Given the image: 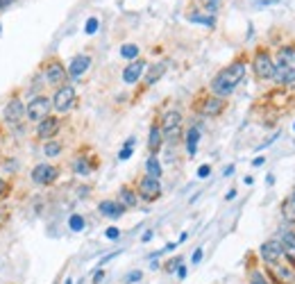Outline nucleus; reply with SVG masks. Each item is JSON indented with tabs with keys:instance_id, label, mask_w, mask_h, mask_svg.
Masks as SVG:
<instances>
[{
	"instance_id": "f257e3e1",
	"label": "nucleus",
	"mask_w": 295,
	"mask_h": 284,
	"mask_svg": "<svg viewBox=\"0 0 295 284\" xmlns=\"http://www.w3.org/2000/svg\"><path fill=\"white\" fill-rule=\"evenodd\" d=\"M245 68H247V55H239L234 62H229L225 68H220L214 75V80L209 82V91L218 98H229L234 93V89L239 87V82L245 77Z\"/></svg>"
},
{
	"instance_id": "f03ea898",
	"label": "nucleus",
	"mask_w": 295,
	"mask_h": 284,
	"mask_svg": "<svg viewBox=\"0 0 295 284\" xmlns=\"http://www.w3.org/2000/svg\"><path fill=\"white\" fill-rule=\"evenodd\" d=\"M191 109L198 116L218 118V116H223L225 109H227V98H218V96H214L209 89H202V91H198L196 98H193Z\"/></svg>"
},
{
	"instance_id": "7ed1b4c3",
	"label": "nucleus",
	"mask_w": 295,
	"mask_h": 284,
	"mask_svg": "<svg viewBox=\"0 0 295 284\" xmlns=\"http://www.w3.org/2000/svg\"><path fill=\"white\" fill-rule=\"evenodd\" d=\"M161 132H164V144L177 146L184 139V116L180 109H168L161 116Z\"/></svg>"
},
{
	"instance_id": "20e7f679",
	"label": "nucleus",
	"mask_w": 295,
	"mask_h": 284,
	"mask_svg": "<svg viewBox=\"0 0 295 284\" xmlns=\"http://www.w3.org/2000/svg\"><path fill=\"white\" fill-rule=\"evenodd\" d=\"M41 73H44L46 82L50 84V87L59 89L64 87V84H71V77H68V68L66 64L59 59L57 55H50L44 59V64H41Z\"/></svg>"
},
{
	"instance_id": "39448f33",
	"label": "nucleus",
	"mask_w": 295,
	"mask_h": 284,
	"mask_svg": "<svg viewBox=\"0 0 295 284\" xmlns=\"http://www.w3.org/2000/svg\"><path fill=\"white\" fill-rule=\"evenodd\" d=\"M252 71H255L257 80H272L275 75V59L268 46H257L255 55H252Z\"/></svg>"
},
{
	"instance_id": "423d86ee",
	"label": "nucleus",
	"mask_w": 295,
	"mask_h": 284,
	"mask_svg": "<svg viewBox=\"0 0 295 284\" xmlns=\"http://www.w3.org/2000/svg\"><path fill=\"white\" fill-rule=\"evenodd\" d=\"M23 120H25V103L20 100V91L16 89L3 109V123L9 125V128H18Z\"/></svg>"
},
{
	"instance_id": "0eeeda50",
	"label": "nucleus",
	"mask_w": 295,
	"mask_h": 284,
	"mask_svg": "<svg viewBox=\"0 0 295 284\" xmlns=\"http://www.w3.org/2000/svg\"><path fill=\"white\" fill-rule=\"evenodd\" d=\"M52 114V98L48 96H34L32 100H28L25 105V118L30 120V123H41L46 116H50Z\"/></svg>"
},
{
	"instance_id": "6e6552de",
	"label": "nucleus",
	"mask_w": 295,
	"mask_h": 284,
	"mask_svg": "<svg viewBox=\"0 0 295 284\" xmlns=\"http://www.w3.org/2000/svg\"><path fill=\"white\" fill-rule=\"evenodd\" d=\"M100 166V159L96 155H89L87 148H82V150H77L75 155H73V159H71V168H73V173L75 175H80V177H87V175H91L93 171Z\"/></svg>"
},
{
	"instance_id": "1a4fd4ad",
	"label": "nucleus",
	"mask_w": 295,
	"mask_h": 284,
	"mask_svg": "<svg viewBox=\"0 0 295 284\" xmlns=\"http://www.w3.org/2000/svg\"><path fill=\"white\" fill-rule=\"evenodd\" d=\"M75 103H77V93H75V87H73V84L59 87L55 91V96H52V109H55L57 114H68L73 107H75Z\"/></svg>"
},
{
	"instance_id": "9d476101",
	"label": "nucleus",
	"mask_w": 295,
	"mask_h": 284,
	"mask_svg": "<svg viewBox=\"0 0 295 284\" xmlns=\"http://www.w3.org/2000/svg\"><path fill=\"white\" fill-rule=\"evenodd\" d=\"M59 175H61V168L55 166V164H48V161H41V164H36L32 168V173H30L32 182L39 184V187H52V184L59 180Z\"/></svg>"
},
{
	"instance_id": "9b49d317",
	"label": "nucleus",
	"mask_w": 295,
	"mask_h": 284,
	"mask_svg": "<svg viewBox=\"0 0 295 284\" xmlns=\"http://www.w3.org/2000/svg\"><path fill=\"white\" fill-rule=\"evenodd\" d=\"M136 196H139V200L143 202H155L161 198V182L155 180V177L150 175H143L139 182H136Z\"/></svg>"
},
{
	"instance_id": "f8f14e48",
	"label": "nucleus",
	"mask_w": 295,
	"mask_h": 284,
	"mask_svg": "<svg viewBox=\"0 0 295 284\" xmlns=\"http://www.w3.org/2000/svg\"><path fill=\"white\" fill-rule=\"evenodd\" d=\"M59 130H61L59 114H50V116H46L41 123H36V139L50 141V139H55V136L59 134Z\"/></svg>"
},
{
	"instance_id": "ddd939ff",
	"label": "nucleus",
	"mask_w": 295,
	"mask_h": 284,
	"mask_svg": "<svg viewBox=\"0 0 295 284\" xmlns=\"http://www.w3.org/2000/svg\"><path fill=\"white\" fill-rule=\"evenodd\" d=\"M164 148V132H161V118H152L150 123V134H148V152L150 155H159Z\"/></svg>"
},
{
	"instance_id": "4468645a",
	"label": "nucleus",
	"mask_w": 295,
	"mask_h": 284,
	"mask_svg": "<svg viewBox=\"0 0 295 284\" xmlns=\"http://www.w3.org/2000/svg\"><path fill=\"white\" fill-rule=\"evenodd\" d=\"M259 255L266 264H279V259L284 257L282 252V244L279 239H270V241H263L261 248H259Z\"/></svg>"
},
{
	"instance_id": "2eb2a0df",
	"label": "nucleus",
	"mask_w": 295,
	"mask_h": 284,
	"mask_svg": "<svg viewBox=\"0 0 295 284\" xmlns=\"http://www.w3.org/2000/svg\"><path fill=\"white\" fill-rule=\"evenodd\" d=\"M145 68H148L145 59H141V57H136V59H132L130 64L123 68V82H125V84H136V82L141 80V77H143Z\"/></svg>"
},
{
	"instance_id": "dca6fc26",
	"label": "nucleus",
	"mask_w": 295,
	"mask_h": 284,
	"mask_svg": "<svg viewBox=\"0 0 295 284\" xmlns=\"http://www.w3.org/2000/svg\"><path fill=\"white\" fill-rule=\"evenodd\" d=\"M89 66H91V57L89 55H75L71 59V64H68V77L71 80H77V77H82L84 73L89 71Z\"/></svg>"
},
{
	"instance_id": "f3484780",
	"label": "nucleus",
	"mask_w": 295,
	"mask_h": 284,
	"mask_svg": "<svg viewBox=\"0 0 295 284\" xmlns=\"http://www.w3.org/2000/svg\"><path fill=\"white\" fill-rule=\"evenodd\" d=\"M279 244H282V252L288 259L291 268H295V232L293 230H284L282 236H279Z\"/></svg>"
},
{
	"instance_id": "a211bd4d",
	"label": "nucleus",
	"mask_w": 295,
	"mask_h": 284,
	"mask_svg": "<svg viewBox=\"0 0 295 284\" xmlns=\"http://www.w3.org/2000/svg\"><path fill=\"white\" fill-rule=\"evenodd\" d=\"M168 71V64L166 62H157V64L148 66L145 68V77H143V89H150L152 84H157L164 77V73Z\"/></svg>"
},
{
	"instance_id": "6ab92c4d",
	"label": "nucleus",
	"mask_w": 295,
	"mask_h": 284,
	"mask_svg": "<svg viewBox=\"0 0 295 284\" xmlns=\"http://www.w3.org/2000/svg\"><path fill=\"white\" fill-rule=\"evenodd\" d=\"M275 59V66L277 68H284V66H293L295 64V44H286L277 50V55H272Z\"/></svg>"
},
{
	"instance_id": "aec40b11",
	"label": "nucleus",
	"mask_w": 295,
	"mask_h": 284,
	"mask_svg": "<svg viewBox=\"0 0 295 284\" xmlns=\"http://www.w3.org/2000/svg\"><path fill=\"white\" fill-rule=\"evenodd\" d=\"M120 205H123L125 209H134L136 205H139V196H136V189L132 187V184H123V187L118 189V198H116Z\"/></svg>"
},
{
	"instance_id": "412c9836",
	"label": "nucleus",
	"mask_w": 295,
	"mask_h": 284,
	"mask_svg": "<svg viewBox=\"0 0 295 284\" xmlns=\"http://www.w3.org/2000/svg\"><path fill=\"white\" fill-rule=\"evenodd\" d=\"M98 212L102 214V216H107V218H120L128 209H125L118 200H100L98 202Z\"/></svg>"
},
{
	"instance_id": "4be33fe9",
	"label": "nucleus",
	"mask_w": 295,
	"mask_h": 284,
	"mask_svg": "<svg viewBox=\"0 0 295 284\" xmlns=\"http://www.w3.org/2000/svg\"><path fill=\"white\" fill-rule=\"evenodd\" d=\"M279 87H286V84H293L295 82V66H284V68H277L275 66V75H272Z\"/></svg>"
},
{
	"instance_id": "5701e85b",
	"label": "nucleus",
	"mask_w": 295,
	"mask_h": 284,
	"mask_svg": "<svg viewBox=\"0 0 295 284\" xmlns=\"http://www.w3.org/2000/svg\"><path fill=\"white\" fill-rule=\"evenodd\" d=\"M198 141H200V130H198V125H191V128L184 132V144H186V152H188V157H193L196 155V150H198Z\"/></svg>"
},
{
	"instance_id": "b1692460",
	"label": "nucleus",
	"mask_w": 295,
	"mask_h": 284,
	"mask_svg": "<svg viewBox=\"0 0 295 284\" xmlns=\"http://www.w3.org/2000/svg\"><path fill=\"white\" fill-rule=\"evenodd\" d=\"M64 152V144L59 139H50V141H44V155L46 157H59Z\"/></svg>"
},
{
	"instance_id": "393cba45",
	"label": "nucleus",
	"mask_w": 295,
	"mask_h": 284,
	"mask_svg": "<svg viewBox=\"0 0 295 284\" xmlns=\"http://www.w3.org/2000/svg\"><path fill=\"white\" fill-rule=\"evenodd\" d=\"M282 214H284V218H286L288 223H295V191H293L288 198H284V202H282Z\"/></svg>"
},
{
	"instance_id": "a878e982",
	"label": "nucleus",
	"mask_w": 295,
	"mask_h": 284,
	"mask_svg": "<svg viewBox=\"0 0 295 284\" xmlns=\"http://www.w3.org/2000/svg\"><path fill=\"white\" fill-rule=\"evenodd\" d=\"M145 175L155 177V180H161V161L157 159L155 155L148 157V161H145Z\"/></svg>"
},
{
	"instance_id": "bb28decb",
	"label": "nucleus",
	"mask_w": 295,
	"mask_h": 284,
	"mask_svg": "<svg viewBox=\"0 0 295 284\" xmlns=\"http://www.w3.org/2000/svg\"><path fill=\"white\" fill-rule=\"evenodd\" d=\"M186 18L191 21V23H202V25H207V28H214V25H216V18H214V16H202V14H186Z\"/></svg>"
},
{
	"instance_id": "cd10ccee",
	"label": "nucleus",
	"mask_w": 295,
	"mask_h": 284,
	"mask_svg": "<svg viewBox=\"0 0 295 284\" xmlns=\"http://www.w3.org/2000/svg\"><path fill=\"white\" fill-rule=\"evenodd\" d=\"M139 52H141V48L136 44H125L123 48H120V55H123L125 59H136V57H139Z\"/></svg>"
},
{
	"instance_id": "c85d7f7f",
	"label": "nucleus",
	"mask_w": 295,
	"mask_h": 284,
	"mask_svg": "<svg viewBox=\"0 0 295 284\" xmlns=\"http://www.w3.org/2000/svg\"><path fill=\"white\" fill-rule=\"evenodd\" d=\"M12 191H14V184L9 180H5V177H0V202L12 196Z\"/></svg>"
},
{
	"instance_id": "c756f323",
	"label": "nucleus",
	"mask_w": 295,
	"mask_h": 284,
	"mask_svg": "<svg viewBox=\"0 0 295 284\" xmlns=\"http://www.w3.org/2000/svg\"><path fill=\"white\" fill-rule=\"evenodd\" d=\"M68 228H71L73 232H82V230H84V218L80 216V214H73V216L68 218Z\"/></svg>"
},
{
	"instance_id": "7c9ffc66",
	"label": "nucleus",
	"mask_w": 295,
	"mask_h": 284,
	"mask_svg": "<svg viewBox=\"0 0 295 284\" xmlns=\"http://www.w3.org/2000/svg\"><path fill=\"white\" fill-rule=\"evenodd\" d=\"M250 284H270V280H268L261 271H252L250 273Z\"/></svg>"
},
{
	"instance_id": "2f4dec72",
	"label": "nucleus",
	"mask_w": 295,
	"mask_h": 284,
	"mask_svg": "<svg viewBox=\"0 0 295 284\" xmlns=\"http://www.w3.org/2000/svg\"><path fill=\"white\" fill-rule=\"evenodd\" d=\"M200 3L204 5V9H207V12H209V16H214V14H216V9L220 7V0H200Z\"/></svg>"
},
{
	"instance_id": "473e14b6",
	"label": "nucleus",
	"mask_w": 295,
	"mask_h": 284,
	"mask_svg": "<svg viewBox=\"0 0 295 284\" xmlns=\"http://www.w3.org/2000/svg\"><path fill=\"white\" fill-rule=\"evenodd\" d=\"M180 266H182V257H175V259L166 261V264H164V271H166V273H173V271H177Z\"/></svg>"
},
{
	"instance_id": "72a5a7b5",
	"label": "nucleus",
	"mask_w": 295,
	"mask_h": 284,
	"mask_svg": "<svg viewBox=\"0 0 295 284\" xmlns=\"http://www.w3.org/2000/svg\"><path fill=\"white\" fill-rule=\"evenodd\" d=\"M9 216H12V212H9V207H5V205L0 202V225H5V223H7Z\"/></svg>"
},
{
	"instance_id": "f704fd0d",
	"label": "nucleus",
	"mask_w": 295,
	"mask_h": 284,
	"mask_svg": "<svg viewBox=\"0 0 295 284\" xmlns=\"http://www.w3.org/2000/svg\"><path fill=\"white\" fill-rule=\"evenodd\" d=\"M209 175H212V166H209V164H202L198 168V177H202V180H204V177H209Z\"/></svg>"
},
{
	"instance_id": "c9c22d12",
	"label": "nucleus",
	"mask_w": 295,
	"mask_h": 284,
	"mask_svg": "<svg viewBox=\"0 0 295 284\" xmlns=\"http://www.w3.org/2000/svg\"><path fill=\"white\" fill-rule=\"evenodd\" d=\"M141 277H143V273H141V271H134V273H130V275L125 277V282H128V284H132V282H139Z\"/></svg>"
},
{
	"instance_id": "e433bc0d",
	"label": "nucleus",
	"mask_w": 295,
	"mask_h": 284,
	"mask_svg": "<svg viewBox=\"0 0 295 284\" xmlns=\"http://www.w3.org/2000/svg\"><path fill=\"white\" fill-rule=\"evenodd\" d=\"M98 28V18H89L87 21V34H93Z\"/></svg>"
},
{
	"instance_id": "4c0bfd02",
	"label": "nucleus",
	"mask_w": 295,
	"mask_h": 284,
	"mask_svg": "<svg viewBox=\"0 0 295 284\" xmlns=\"http://www.w3.org/2000/svg\"><path fill=\"white\" fill-rule=\"evenodd\" d=\"M130 157H132V148H128V146H125V148L118 152V159L125 161V159H130Z\"/></svg>"
},
{
	"instance_id": "58836bf2",
	"label": "nucleus",
	"mask_w": 295,
	"mask_h": 284,
	"mask_svg": "<svg viewBox=\"0 0 295 284\" xmlns=\"http://www.w3.org/2000/svg\"><path fill=\"white\" fill-rule=\"evenodd\" d=\"M118 236H120L118 228H107V239H118Z\"/></svg>"
},
{
	"instance_id": "ea45409f",
	"label": "nucleus",
	"mask_w": 295,
	"mask_h": 284,
	"mask_svg": "<svg viewBox=\"0 0 295 284\" xmlns=\"http://www.w3.org/2000/svg\"><path fill=\"white\" fill-rule=\"evenodd\" d=\"M200 259H202V248H198L196 252H193V259H191V261H193V264H198Z\"/></svg>"
},
{
	"instance_id": "a19ab883",
	"label": "nucleus",
	"mask_w": 295,
	"mask_h": 284,
	"mask_svg": "<svg viewBox=\"0 0 295 284\" xmlns=\"http://www.w3.org/2000/svg\"><path fill=\"white\" fill-rule=\"evenodd\" d=\"M12 5H14V0H0V12L7 9V7H12Z\"/></svg>"
},
{
	"instance_id": "79ce46f5",
	"label": "nucleus",
	"mask_w": 295,
	"mask_h": 284,
	"mask_svg": "<svg viewBox=\"0 0 295 284\" xmlns=\"http://www.w3.org/2000/svg\"><path fill=\"white\" fill-rule=\"evenodd\" d=\"M102 277H104V271H98L96 277H93V284H100V280H102Z\"/></svg>"
},
{
	"instance_id": "37998d69",
	"label": "nucleus",
	"mask_w": 295,
	"mask_h": 284,
	"mask_svg": "<svg viewBox=\"0 0 295 284\" xmlns=\"http://www.w3.org/2000/svg\"><path fill=\"white\" fill-rule=\"evenodd\" d=\"M177 275H180V277H186V268L180 266V268H177Z\"/></svg>"
},
{
	"instance_id": "c03bdc74",
	"label": "nucleus",
	"mask_w": 295,
	"mask_h": 284,
	"mask_svg": "<svg viewBox=\"0 0 295 284\" xmlns=\"http://www.w3.org/2000/svg\"><path fill=\"white\" fill-rule=\"evenodd\" d=\"M252 164H255V166H261V164H263V157H257V159L252 161Z\"/></svg>"
},
{
	"instance_id": "a18cd8bd",
	"label": "nucleus",
	"mask_w": 295,
	"mask_h": 284,
	"mask_svg": "<svg viewBox=\"0 0 295 284\" xmlns=\"http://www.w3.org/2000/svg\"><path fill=\"white\" fill-rule=\"evenodd\" d=\"M64 284H73V280H66V282H64Z\"/></svg>"
},
{
	"instance_id": "49530a36",
	"label": "nucleus",
	"mask_w": 295,
	"mask_h": 284,
	"mask_svg": "<svg viewBox=\"0 0 295 284\" xmlns=\"http://www.w3.org/2000/svg\"><path fill=\"white\" fill-rule=\"evenodd\" d=\"M0 157H3V155H0Z\"/></svg>"
}]
</instances>
